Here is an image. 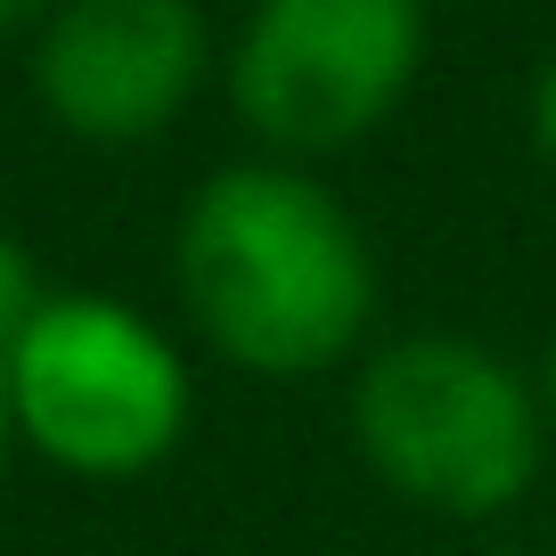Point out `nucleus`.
<instances>
[{
  "label": "nucleus",
  "mask_w": 556,
  "mask_h": 556,
  "mask_svg": "<svg viewBox=\"0 0 556 556\" xmlns=\"http://www.w3.org/2000/svg\"><path fill=\"white\" fill-rule=\"evenodd\" d=\"M180 295L197 328L262 377H312L377 312L368 238L295 164H229L180 213Z\"/></svg>",
  "instance_id": "f257e3e1"
},
{
  "label": "nucleus",
  "mask_w": 556,
  "mask_h": 556,
  "mask_svg": "<svg viewBox=\"0 0 556 556\" xmlns=\"http://www.w3.org/2000/svg\"><path fill=\"white\" fill-rule=\"evenodd\" d=\"M0 377L17 434L83 483L164 467L189 426V368L173 336L123 295H41L0 352Z\"/></svg>",
  "instance_id": "f03ea898"
},
{
  "label": "nucleus",
  "mask_w": 556,
  "mask_h": 556,
  "mask_svg": "<svg viewBox=\"0 0 556 556\" xmlns=\"http://www.w3.org/2000/svg\"><path fill=\"white\" fill-rule=\"evenodd\" d=\"M352 434L401 500L500 516L540 475V393L467 336H401L352 384Z\"/></svg>",
  "instance_id": "7ed1b4c3"
},
{
  "label": "nucleus",
  "mask_w": 556,
  "mask_h": 556,
  "mask_svg": "<svg viewBox=\"0 0 556 556\" xmlns=\"http://www.w3.org/2000/svg\"><path fill=\"white\" fill-rule=\"evenodd\" d=\"M417 58H426L417 0H254L229 50V99L270 148L319 156L393 115Z\"/></svg>",
  "instance_id": "20e7f679"
},
{
  "label": "nucleus",
  "mask_w": 556,
  "mask_h": 556,
  "mask_svg": "<svg viewBox=\"0 0 556 556\" xmlns=\"http://www.w3.org/2000/svg\"><path fill=\"white\" fill-rule=\"evenodd\" d=\"M205 83L197 0H58L34 41V90L74 139H156Z\"/></svg>",
  "instance_id": "39448f33"
},
{
  "label": "nucleus",
  "mask_w": 556,
  "mask_h": 556,
  "mask_svg": "<svg viewBox=\"0 0 556 556\" xmlns=\"http://www.w3.org/2000/svg\"><path fill=\"white\" fill-rule=\"evenodd\" d=\"M532 139L556 156V58L540 66V83H532Z\"/></svg>",
  "instance_id": "423d86ee"
},
{
  "label": "nucleus",
  "mask_w": 556,
  "mask_h": 556,
  "mask_svg": "<svg viewBox=\"0 0 556 556\" xmlns=\"http://www.w3.org/2000/svg\"><path fill=\"white\" fill-rule=\"evenodd\" d=\"M41 9H50V0H0V34H17V25L41 17Z\"/></svg>",
  "instance_id": "0eeeda50"
},
{
  "label": "nucleus",
  "mask_w": 556,
  "mask_h": 556,
  "mask_svg": "<svg viewBox=\"0 0 556 556\" xmlns=\"http://www.w3.org/2000/svg\"><path fill=\"white\" fill-rule=\"evenodd\" d=\"M9 442H17V417H9V377H0V467H9Z\"/></svg>",
  "instance_id": "6e6552de"
},
{
  "label": "nucleus",
  "mask_w": 556,
  "mask_h": 556,
  "mask_svg": "<svg viewBox=\"0 0 556 556\" xmlns=\"http://www.w3.org/2000/svg\"><path fill=\"white\" fill-rule=\"evenodd\" d=\"M540 401H548V417H556V336H548V361H540Z\"/></svg>",
  "instance_id": "1a4fd4ad"
},
{
  "label": "nucleus",
  "mask_w": 556,
  "mask_h": 556,
  "mask_svg": "<svg viewBox=\"0 0 556 556\" xmlns=\"http://www.w3.org/2000/svg\"><path fill=\"white\" fill-rule=\"evenodd\" d=\"M500 556H523V548H500Z\"/></svg>",
  "instance_id": "9d476101"
}]
</instances>
